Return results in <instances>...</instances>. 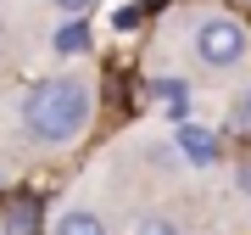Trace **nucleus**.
<instances>
[{"label": "nucleus", "instance_id": "1", "mask_svg": "<svg viewBox=\"0 0 251 235\" xmlns=\"http://www.w3.org/2000/svg\"><path fill=\"white\" fill-rule=\"evenodd\" d=\"M90 118H95V90L84 79H73V73H56V79L34 84L23 101V129L39 146H73L90 129Z\"/></svg>", "mask_w": 251, "mask_h": 235}, {"label": "nucleus", "instance_id": "2", "mask_svg": "<svg viewBox=\"0 0 251 235\" xmlns=\"http://www.w3.org/2000/svg\"><path fill=\"white\" fill-rule=\"evenodd\" d=\"M246 51H251V34H246V23H234V17H206L196 28V62L212 67V73L240 67Z\"/></svg>", "mask_w": 251, "mask_h": 235}, {"label": "nucleus", "instance_id": "3", "mask_svg": "<svg viewBox=\"0 0 251 235\" xmlns=\"http://www.w3.org/2000/svg\"><path fill=\"white\" fill-rule=\"evenodd\" d=\"M173 146H179V157H184V163H196V168H212L218 151H224L206 123H179V129H173Z\"/></svg>", "mask_w": 251, "mask_h": 235}, {"label": "nucleus", "instance_id": "4", "mask_svg": "<svg viewBox=\"0 0 251 235\" xmlns=\"http://www.w3.org/2000/svg\"><path fill=\"white\" fill-rule=\"evenodd\" d=\"M50 45H56V56H84V51H90V23H84V17H67L62 28H56Z\"/></svg>", "mask_w": 251, "mask_h": 235}, {"label": "nucleus", "instance_id": "5", "mask_svg": "<svg viewBox=\"0 0 251 235\" xmlns=\"http://www.w3.org/2000/svg\"><path fill=\"white\" fill-rule=\"evenodd\" d=\"M50 235H106V224H100L90 207H67V213L50 224Z\"/></svg>", "mask_w": 251, "mask_h": 235}, {"label": "nucleus", "instance_id": "6", "mask_svg": "<svg viewBox=\"0 0 251 235\" xmlns=\"http://www.w3.org/2000/svg\"><path fill=\"white\" fill-rule=\"evenodd\" d=\"M156 95L168 101V112H173V118H184V107H190V84H184V79H162V84H156Z\"/></svg>", "mask_w": 251, "mask_h": 235}, {"label": "nucleus", "instance_id": "7", "mask_svg": "<svg viewBox=\"0 0 251 235\" xmlns=\"http://www.w3.org/2000/svg\"><path fill=\"white\" fill-rule=\"evenodd\" d=\"M134 235H184V230H179V224H173V218H168V213H145V218H140V224H134Z\"/></svg>", "mask_w": 251, "mask_h": 235}, {"label": "nucleus", "instance_id": "8", "mask_svg": "<svg viewBox=\"0 0 251 235\" xmlns=\"http://www.w3.org/2000/svg\"><path fill=\"white\" fill-rule=\"evenodd\" d=\"M11 235H34V207H17V213H11Z\"/></svg>", "mask_w": 251, "mask_h": 235}, {"label": "nucleus", "instance_id": "9", "mask_svg": "<svg viewBox=\"0 0 251 235\" xmlns=\"http://www.w3.org/2000/svg\"><path fill=\"white\" fill-rule=\"evenodd\" d=\"M50 6H56V11H67V17H84V11L95 6V0H50Z\"/></svg>", "mask_w": 251, "mask_h": 235}, {"label": "nucleus", "instance_id": "10", "mask_svg": "<svg viewBox=\"0 0 251 235\" xmlns=\"http://www.w3.org/2000/svg\"><path fill=\"white\" fill-rule=\"evenodd\" d=\"M234 185H240L246 196H251V163H240V179H234Z\"/></svg>", "mask_w": 251, "mask_h": 235}, {"label": "nucleus", "instance_id": "11", "mask_svg": "<svg viewBox=\"0 0 251 235\" xmlns=\"http://www.w3.org/2000/svg\"><path fill=\"white\" fill-rule=\"evenodd\" d=\"M240 123H251V90L240 95Z\"/></svg>", "mask_w": 251, "mask_h": 235}]
</instances>
